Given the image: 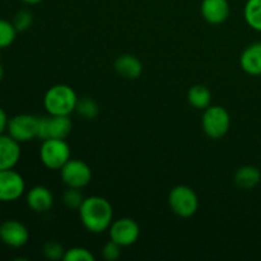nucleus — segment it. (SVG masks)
I'll use <instances>...</instances> for the list:
<instances>
[{
	"mask_svg": "<svg viewBox=\"0 0 261 261\" xmlns=\"http://www.w3.org/2000/svg\"><path fill=\"white\" fill-rule=\"evenodd\" d=\"M78 212L82 224L91 233L98 234L107 231L114 222V209L111 203L102 196L93 195L84 198Z\"/></svg>",
	"mask_w": 261,
	"mask_h": 261,
	"instance_id": "nucleus-1",
	"label": "nucleus"
},
{
	"mask_svg": "<svg viewBox=\"0 0 261 261\" xmlns=\"http://www.w3.org/2000/svg\"><path fill=\"white\" fill-rule=\"evenodd\" d=\"M78 96L70 86L56 84L47 89L43 97V107L48 115H65L75 112Z\"/></svg>",
	"mask_w": 261,
	"mask_h": 261,
	"instance_id": "nucleus-2",
	"label": "nucleus"
},
{
	"mask_svg": "<svg viewBox=\"0 0 261 261\" xmlns=\"http://www.w3.org/2000/svg\"><path fill=\"white\" fill-rule=\"evenodd\" d=\"M201 126L206 137L214 140L221 139L228 133L231 126V117L228 111L218 105H211L204 110Z\"/></svg>",
	"mask_w": 261,
	"mask_h": 261,
	"instance_id": "nucleus-3",
	"label": "nucleus"
},
{
	"mask_svg": "<svg viewBox=\"0 0 261 261\" xmlns=\"http://www.w3.org/2000/svg\"><path fill=\"white\" fill-rule=\"evenodd\" d=\"M168 205L176 216L190 218L198 212L199 199L190 186L177 185L168 194Z\"/></svg>",
	"mask_w": 261,
	"mask_h": 261,
	"instance_id": "nucleus-4",
	"label": "nucleus"
},
{
	"mask_svg": "<svg viewBox=\"0 0 261 261\" xmlns=\"http://www.w3.org/2000/svg\"><path fill=\"white\" fill-rule=\"evenodd\" d=\"M71 150L65 139L42 140L40 148V160L48 170H60L69 160Z\"/></svg>",
	"mask_w": 261,
	"mask_h": 261,
	"instance_id": "nucleus-5",
	"label": "nucleus"
},
{
	"mask_svg": "<svg viewBox=\"0 0 261 261\" xmlns=\"http://www.w3.org/2000/svg\"><path fill=\"white\" fill-rule=\"evenodd\" d=\"M73 122L70 116L65 115H48L40 117L37 139H66L71 133Z\"/></svg>",
	"mask_w": 261,
	"mask_h": 261,
	"instance_id": "nucleus-6",
	"label": "nucleus"
},
{
	"mask_svg": "<svg viewBox=\"0 0 261 261\" xmlns=\"http://www.w3.org/2000/svg\"><path fill=\"white\" fill-rule=\"evenodd\" d=\"M40 117L31 114H19L10 117L7 132L18 143H27L36 139L38 135Z\"/></svg>",
	"mask_w": 261,
	"mask_h": 261,
	"instance_id": "nucleus-7",
	"label": "nucleus"
},
{
	"mask_svg": "<svg viewBox=\"0 0 261 261\" xmlns=\"http://www.w3.org/2000/svg\"><path fill=\"white\" fill-rule=\"evenodd\" d=\"M61 180L68 188L83 189L91 182L92 170L86 162L81 160H69L60 168Z\"/></svg>",
	"mask_w": 261,
	"mask_h": 261,
	"instance_id": "nucleus-8",
	"label": "nucleus"
},
{
	"mask_svg": "<svg viewBox=\"0 0 261 261\" xmlns=\"http://www.w3.org/2000/svg\"><path fill=\"white\" fill-rule=\"evenodd\" d=\"M25 191V181L19 172L12 170L0 171V201L13 203L23 196Z\"/></svg>",
	"mask_w": 261,
	"mask_h": 261,
	"instance_id": "nucleus-9",
	"label": "nucleus"
},
{
	"mask_svg": "<svg viewBox=\"0 0 261 261\" xmlns=\"http://www.w3.org/2000/svg\"><path fill=\"white\" fill-rule=\"evenodd\" d=\"M110 240L127 247L134 245L140 236L139 224L132 218H119L111 223L109 228Z\"/></svg>",
	"mask_w": 261,
	"mask_h": 261,
	"instance_id": "nucleus-10",
	"label": "nucleus"
},
{
	"mask_svg": "<svg viewBox=\"0 0 261 261\" xmlns=\"http://www.w3.org/2000/svg\"><path fill=\"white\" fill-rule=\"evenodd\" d=\"M30 231L18 219H7L0 223V241L12 249H20L27 245Z\"/></svg>",
	"mask_w": 261,
	"mask_h": 261,
	"instance_id": "nucleus-11",
	"label": "nucleus"
},
{
	"mask_svg": "<svg viewBox=\"0 0 261 261\" xmlns=\"http://www.w3.org/2000/svg\"><path fill=\"white\" fill-rule=\"evenodd\" d=\"M20 143L9 134H0V171L12 170L20 160Z\"/></svg>",
	"mask_w": 261,
	"mask_h": 261,
	"instance_id": "nucleus-12",
	"label": "nucleus"
},
{
	"mask_svg": "<svg viewBox=\"0 0 261 261\" xmlns=\"http://www.w3.org/2000/svg\"><path fill=\"white\" fill-rule=\"evenodd\" d=\"M25 203L28 208L35 213H46L53 208L54 195L50 189L46 186H33L25 195Z\"/></svg>",
	"mask_w": 261,
	"mask_h": 261,
	"instance_id": "nucleus-13",
	"label": "nucleus"
},
{
	"mask_svg": "<svg viewBox=\"0 0 261 261\" xmlns=\"http://www.w3.org/2000/svg\"><path fill=\"white\" fill-rule=\"evenodd\" d=\"M201 15L211 24H221L229 15L228 0H203L200 7Z\"/></svg>",
	"mask_w": 261,
	"mask_h": 261,
	"instance_id": "nucleus-14",
	"label": "nucleus"
},
{
	"mask_svg": "<svg viewBox=\"0 0 261 261\" xmlns=\"http://www.w3.org/2000/svg\"><path fill=\"white\" fill-rule=\"evenodd\" d=\"M115 70L120 76L126 79H137L143 73V64L132 54H122L115 60Z\"/></svg>",
	"mask_w": 261,
	"mask_h": 261,
	"instance_id": "nucleus-15",
	"label": "nucleus"
},
{
	"mask_svg": "<svg viewBox=\"0 0 261 261\" xmlns=\"http://www.w3.org/2000/svg\"><path fill=\"white\" fill-rule=\"evenodd\" d=\"M240 65L250 75H261V42L247 46L241 54Z\"/></svg>",
	"mask_w": 261,
	"mask_h": 261,
	"instance_id": "nucleus-16",
	"label": "nucleus"
},
{
	"mask_svg": "<svg viewBox=\"0 0 261 261\" xmlns=\"http://www.w3.org/2000/svg\"><path fill=\"white\" fill-rule=\"evenodd\" d=\"M261 181V172L254 166H242L234 173V184L242 190H251Z\"/></svg>",
	"mask_w": 261,
	"mask_h": 261,
	"instance_id": "nucleus-17",
	"label": "nucleus"
},
{
	"mask_svg": "<svg viewBox=\"0 0 261 261\" xmlns=\"http://www.w3.org/2000/svg\"><path fill=\"white\" fill-rule=\"evenodd\" d=\"M188 101L194 109L205 110L212 103V92L203 84H196L189 89Z\"/></svg>",
	"mask_w": 261,
	"mask_h": 261,
	"instance_id": "nucleus-18",
	"label": "nucleus"
},
{
	"mask_svg": "<svg viewBox=\"0 0 261 261\" xmlns=\"http://www.w3.org/2000/svg\"><path fill=\"white\" fill-rule=\"evenodd\" d=\"M244 17L252 30L261 32V0H247L244 8Z\"/></svg>",
	"mask_w": 261,
	"mask_h": 261,
	"instance_id": "nucleus-19",
	"label": "nucleus"
},
{
	"mask_svg": "<svg viewBox=\"0 0 261 261\" xmlns=\"http://www.w3.org/2000/svg\"><path fill=\"white\" fill-rule=\"evenodd\" d=\"M75 112L82 119L93 120L98 116L99 106L91 97H83V98H78V102H76L75 106Z\"/></svg>",
	"mask_w": 261,
	"mask_h": 261,
	"instance_id": "nucleus-20",
	"label": "nucleus"
},
{
	"mask_svg": "<svg viewBox=\"0 0 261 261\" xmlns=\"http://www.w3.org/2000/svg\"><path fill=\"white\" fill-rule=\"evenodd\" d=\"M18 31L15 30L13 22L0 18V50L12 45L17 37Z\"/></svg>",
	"mask_w": 261,
	"mask_h": 261,
	"instance_id": "nucleus-21",
	"label": "nucleus"
},
{
	"mask_svg": "<svg viewBox=\"0 0 261 261\" xmlns=\"http://www.w3.org/2000/svg\"><path fill=\"white\" fill-rule=\"evenodd\" d=\"M84 201L83 194L81 193V189L68 188L63 194V204L70 211H79L81 205Z\"/></svg>",
	"mask_w": 261,
	"mask_h": 261,
	"instance_id": "nucleus-22",
	"label": "nucleus"
},
{
	"mask_svg": "<svg viewBox=\"0 0 261 261\" xmlns=\"http://www.w3.org/2000/svg\"><path fill=\"white\" fill-rule=\"evenodd\" d=\"M64 261H94L96 257L86 247L74 246L70 249L65 250L64 254Z\"/></svg>",
	"mask_w": 261,
	"mask_h": 261,
	"instance_id": "nucleus-23",
	"label": "nucleus"
},
{
	"mask_svg": "<svg viewBox=\"0 0 261 261\" xmlns=\"http://www.w3.org/2000/svg\"><path fill=\"white\" fill-rule=\"evenodd\" d=\"M42 252L43 256L47 260H63L64 254H65V249H64L60 242L55 241V240H51V241H47L43 245Z\"/></svg>",
	"mask_w": 261,
	"mask_h": 261,
	"instance_id": "nucleus-24",
	"label": "nucleus"
},
{
	"mask_svg": "<svg viewBox=\"0 0 261 261\" xmlns=\"http://www.w3.org/2000/svg\"><path fill=\"white\" fill-rule=\"evenodd\" d=\"M12 22L18 32H24V31L30 30L31 25H32L33 15L30 10L20 9L15 13V15H14V18H13Z\"/></svg>",
	"mask_w": 261,
	"mask_h": 261,
	"instance_id": "nucleus-25",
	"label": "nucleus"
},
{
	"mask_svg": "<svg viewBox=\"0 0 261 261\" xmlns=\"http://www.w3.org/2000/svg\"><path fill=\"white\" fill-rule=\"evenodd\" d=\"M121 249L122 246H120L119 244H116L115 241L110 240L107 244L103 245L102 247V256L105 260L107 261H116L121 256Z\"/></svg>",
	"mask_w": 261,
	"mask_h": 261,
	"instance_id": "nucleus-26",
	"label": "nucleus"
},
{
	"mask_svg": "<svg viewBox=\"0 0 261 261\" xmlns=\"http://www.w3.org/2000/svg\"><path fill=\"white\" fill-rule=\"evenodd\" d=\"M8 122H9V117H8L7 112L4 111L3 107H0V134H4L7 132Z\"/></svg>",
	"mask_w": 261,
	"mask_h": 261,
	"instance_id": "nucleus-27",
	"label": "nucleus"
},
{
	"mask_svg": "<svg viewBox=\"0 0 261 261\" xmlns=\"http://www.w3.org/2000/svg\"><path fill=\"white\" fill-rule=\"evenodd\" d=\"M22 3H24V4L27 5H36V4H40V3H42L43 0H20Z\"/></svg>",
	"mask_w": 261,
	"mask_h": 261,
	"instance_id": "nucleus-28",
	"label": "nucleus"
},
{
	"mask_svg": "<svg viewBox=\"0 0 261 261\" xmlns=\"http://www.w3.org/2000/svg\"><path fill=\"white\" fill-rule=\"evenodd\" d=\"M3 76H4V68H3V65L0 64V81L3 79Z\"/></svg>",
	"mask_w": 261,
	"mask_h": 261,
	"instance_id": "nucleus-29",
	"label": "nucleus"
},
{
	"mask_svg": "<svg viewBox=\"0 0 261 261\" xmlns=\"http://www.w3.org/2000/svg\"><path fill=\"white\" fill-rule=\"evenodd\" d=\"M0 206H2V201H0Z\"/></svg>",
	"mask_w": 261,
	"mask_h": 261,
	"instance_id": "nucleus-30",
	"label": "nucleus"
}]
</instances>
